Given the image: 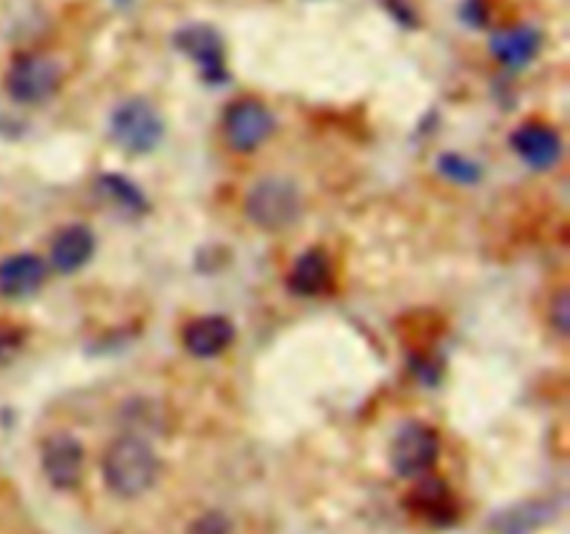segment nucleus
Here are the masks:
<instances>
[{"mask_svg": "<svg viewBox=\"0 0 570 534\" xmlns=\"http://www.w3.org/2000/svg\"><path fill=\"white\" fill-rule=\"evenodd\" d=\"M95 245L98 243H95V234L89 226H83V222L65 226L50 243L48 267L61 276H72L89 265V259L95 256Z\"/></svg>", "mask_w": 570, "mask_h": 534, "instance_id": "obj_10", "label": "nucleus"}, {"mask_svg": "<svg viewBox=\"0 0 570 534\" xmlns=\"http://www.w3.org/2000/svg\"><path fill=\"white\" fill-rule=\"evenodd\" d=\"M440 456V437L426 423H406L393 439L390 465L399 476L421 478L434 467Z\"/></svg>", "mask_w": 570, "mask_h": 534, "instance_id": "obj_6", "label": "nucleus"}, {"mask_svg": "<svg viewBox=\"0 0 570 534\" xmlns=\"http://www.w3.org/2000/svg\"><path fill=\"white\" fill-rule=\"evenodd\" d=\"M176 48L187 53L198 65L200 76L209 83L226 81V48L215 28L209 26H184L176 31Z\"/></svg>", "mask_w": 570, "mask_h": 534, "instance_id": "obj_7", "label": "nucleus"}, {"mask_svg": "<svg viewBox=\"0 0 570 534\" xmlns=\"http://www.w3.org/2000/svg\"><path fill=\"white\" fill-rule=\"evenodd\" d=\"M438 170L454 184H476L482 178V167L462 154H443L438 161Z\"/></svg>", "mask_w": 570, "mask_h": 534, "instance_id": "obj_18", "label": "nucleus"}, {"mask_svg": "<svg viewBox=\"0 0 570 534\" xmlns=\"http://www.w3.org/2000/svg\"><path fill=\"white\" fill-rule=\"evenodd\" d=\"M415 506L421 510V515H429L434 523H443V512L451 515L454 510L449 490L438 482H426L415 490Z\"/></svg>", "mask_w": 570, "mask_h": 534, "instance_id": "obj_17", "label": "nucleus"}, {"mask_svg": "<svg viewBox=\"0 0 570 534\" xmlns=\"http://www.w3.org/2000/svg\"><path fill=\"white\" fill-rule=\"evenodd\" d=\"M109 137L120 150L131 156H148L165 139V117L148 98L120 100L109 117Z\"/></svg>", "mask_w": 570, "mask_h": 534, "instance_id": "obj_3", "label": "nucleus"}, {"mask_svg": "<svg viewBox=\"0 0 570 534\" xmlns=\"http://www.w3.org/2000/svg\"><path fill=\"white\" fill-rule=\"evenodd\" d=\"M276 131V117L262 100L239 98L223 115V137L237 154H254Z\"/></svg>", "mask_w": 570, "mask_h": 534, "instance_id": "obj_5", "label": "nucleus"}, {"mask_svg": "<svg viewBox=\"0 0 570 534\" xmlns=\"http://www.w3.org/2000/svg\"><path fill=\"white\" fill-rule=\"evenodd\" d=\"M234 337H237V328H234L228 317L204 315L187 323V328H184V348L195 359H215V356L226 354L232 348Z\"/></svg>", "mask_w": 570, "mask_h": 534, "instance_id": "obj_12", "label": "nucleus"}, {"mask_svg": "<svg viewBox=\"0 0 570 534\" xmlns=\"http://www.w3.org/2000/svg\"><path fill=\"white\" fill-rule=\"evenodd\" d=\"M100 473L104 482L117 498H139L148 490L156 487L161 473V459L154 445L139 434H120L111 439L100 459Z\"/></svg>", "mask_w": 570, "mask_h": 534, "instance_id": "obj_1", "label": "nucleus"}, {"mask_svg": "<svg viewBox=\"0 0 570 534\" xmlns=\"http://www.w3.org/2000/svg\"><path fill=\"white\" fill-rule=\"evenodd\" d=\"M42 473L56 490H72L81 482L83 448L72 434L56 432L42 443Z\"/></svg>", "mask_w": 570, "mask_h": 534, "instance_id": "obj_8", "label": "nucleus"}, {"mask_svg": "<svg viewBox=\"0 0 570 534\" xmlns=\"http://www.w3.org/2000/svg\"><path fill=\"white\" fill-rule=\"evenodd\" d=\"M549 323H551V328L560 334V337H566L568 326H570V300H568L566 289H562V293L554 298V304H551Z\"/></svg>", "mask_w": 570, "mask_h": 534, "instance_id": "obj_19", "label": "nucleus"}, {"mask_svg": "<svg viewBox=\"0 0 570 534\" xmlns=\"http://www.w3.org/2000/svg\"><path fill=\"white\" fill-rule=\"evenodd\" d=\"M228 523L220 515H206L204 521L195 523V534H226Z\"/></svg>", "mask_w": 570, "mask_h": 534, "instance_id": "obj_20", "label": "nucleus"}, {"mask_svg": "<svg viewBox=\"0 0 570 534\" xmlns=\"http://www.w3.org/2000/svg\"><path fill=\"white\" fill-rule=\"evenodd\" d=\"M551 517V506L549 504H523L515 506V510H507L495 517L493 526L499 528L501 534H529L532 528L543 526L546 521Z\"/></svg>", "mask_w": 570, "mask_h": 534, "instance_id": "obj_16", "label": "nucleus"}, {"mask_svg": "<svg viewBox=\"0 0 570 534\" xmlns=\"http://www.w3.org/2000/svg\"><path fill=\"white\" fill-rule=\"evenodd\" d=\"M50 267L37 254H11L0 259V295L9 300H26L45 287Z\"/></svg>", "mask_w": 570, "mask_h": 534, "instance_id": "obj_9", "label": "nucleus"}, {"mask_svg": "<svg viewBox=\"0 0 570 534\" xmlns=\"http://www.w3.org/2000/svg\"><path fill=\"white\" fill-rule=\"evenodd\" d=\"M243 209L250 226L267 234H278L298 222L301 211H304V198L293 178L265 176L250 184Z\"/></svg>", "mask_w": 570, "mask_h": 534, "instance_id": "obj_2", "label": "nucleus"}, {"mask_svg": "<svg viewBox=\"0 0 570 534\" xmlns=\"http://www.w3.org/2000/svg\"><path fill=\"white\" fill-rule=\"evenodd\" d=\"M332 281H334L332 259L317 248L301 254L298 259L293 261L287 276V287L293 289L295 295H306V298L326 293V289L332 287Z\"/></svg>", "mask_w": 570, "mask_h": 534, "instance_id": "obj_14", "label": "nucleus"}, {"mask_svg": "<svg viewBox=\"0 0 570 534\" xmlns=\"http://www.w3.org/2000/svg\"><path fill=\"white\" fill-rule=\"evenodd\" d=\"M95 189H98L109 204H115L120 211H128V215H142V211L148 209V200L139 192L137 184L117 176V172H100V176L95 178Z\"/></svg>", "mask_w": 570, "mask_h": 534, "instance_id": "obj_15", "label": "nucleus"}, {"mask_svg": "<svg viewBox=\"0 0 570 534\" xmlns=\"http://www.w3.org/2000/svg\"><path fill=\"white\" fill-rule=\"evenodd\" d=\"M512 148L534 170H551L562 159V137L546 122H527L512 134Z\"/></svg>", "mask_w": 570, "mask_h": 534, "instance_id": "obj_11", "label": "nucleus"}, {"mask_svg": "<svg viewBox=\"0 0 570 534\" xmlns=\"http://www.w3.org/2000/svg\"><path fill=\"white\" fill-rule=\"evenodd\" d=\"M540 48H543V33L534 26H515V28H501L490 39V53L495 61L510 70H521V67L532 65L538 59Z\"/></svg>", "mask_w": 570, "mask_h": 534, "instance_id": "obj_13", "label": "nucleus"}, {"mask_svg": "<svg viewBox=\"0 0 570 534\" xmlns=\"http://www.w3.org/2000/svg\"><path fill=\"white\" fill-rule=\"evenodd\" d=\"M61 87V65L48 53H20L6 70V92L22 106L48 103Z\"/></svg>", "mask_w": 570, "mask_h": 534, "instance_id": "obj_4", "label": "nucleus"}]
</instances>
